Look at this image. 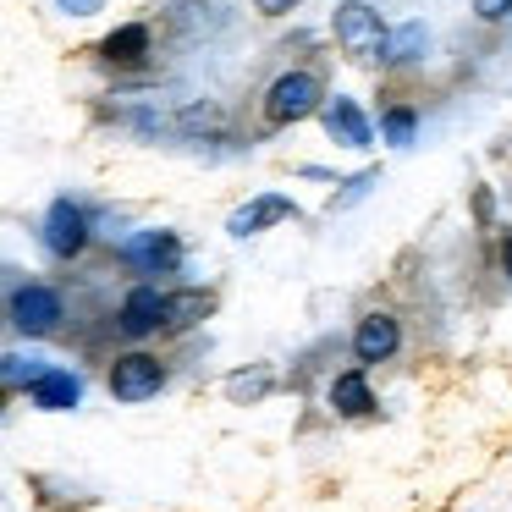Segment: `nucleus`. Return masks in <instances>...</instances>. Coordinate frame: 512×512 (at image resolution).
I'll list each match as a JSON object with an SVG mask.
<instances>
[{
    "label": "nucleus",
    "mask_w": 512,
    "mask_h": 512,
    "mask_svg": "<svg viewBox=\"0 0 512 512\" xmlns=\"http://www.w3.org/2000/svg\"><path fill=\"white\" fill-rule=\"evenodd\" d=\"M331 28H336V45H342V56L364 61V67H386L391 56V28L380 23L375 6H364V0H342L331 12Z\"/></svg>",
    "instance_id": "f257e3e1"
},
{
    "label": "nucleus",
    "mask_w": 512,
    "mask_h": 512,
    "mask_svg": "<svg viewBox=\"0 0 512 512\" xmlns=\"http://www.w3.org/2000/svg\"><path fill=\"white\" fill-rule=\"evenodd\" d=\"M325 105V89H320V78L314 72H281L276 83L265 89V122L270 127H292V122H303V116H314Z\"/></svg>",
    "instance_id": "f03ea898"
},
{
    "label": "nucleus",
    "mask_w": 512,
    "mask_h": 512,
    "mask_svg": "<svg viewBox=\"0 0 512 512\" xmlns=\"http://www.w3.org/2000/svg\"><path fill=\"white\" fill-rule=\"evenodd\" d=\"M6 320H12L17 336H50L61 325V292L39 287V281L12 287V298H6Z\"/></svg>",
    "instance_id": "7ed1b4c3"
},
{
    "label": "nucleus",
    "mask_w": 512,
    "mask_h": 512,
    "mask_svg": "<svg viewBox=\"0 0 512 512\" xmlns=\"http://www.w3.org/2000/svg\"><path fill=\"white\" fill-rule=\"evenodd\" d=\"M89 215H83V204H72V199H56L45 210V221H39V243L50 248L56 259H78L83 248H89Z\"/></svg>",
    "instance_id": "20e7f679"
},
{
    "label": "nucleus",
    "mask_w": 512,
    "mask_h": 512,
    "mask_svg": "<svg viewBox=\"0 0 512 512\" xmlns=\"http://www.w3.org/2000/svg\"><path fill=\"white\" fill-rule=\"evenodd\" d=\"M116 259L133 265L138 276H171L182 265V243H177V232H133L116 243Z\"/></svg>",
    "instance_id": "39448f33"
},
{
    "label": "nucleus",
    "mask_w": 512,
    "mask_h": 512,
    "mask_svg": "<svg viewBox=\"0 0 512 512\" xmlns=\"http://www.w3.org/2000/svg\"><path fill=\"white\" fill-rule=\"evenodd\" d=\"M105 380H111L116 402H149V397H160V386H166V364H160L155 353H122Z\"/></svg>",
    "instance_id": "423d86ee"
},
{
    "label": "nucleus",
    "mask_w": 512,
    "mask_h": 512,
    "mask_svg": "<svg viewBox=\"0 0 512 512\" xmlns=\"http://www.w3.org/2000/svg\"><path fill=\"white\" fill-rule=\"evenodd\" d=\"M166 298H171V292L149 287V281H144V287H133V292L122 298V309H116V331L133 336V342L166 331Z\"/></svg>",
    "instance_id": "0eeeda50"
},
{
    "label": "nucleus",
    "mask_w": 512,
    "mask_h": 512,
    "mask_svg": "<svg viewBox=\"0 0 512 512\" xmlns=\"http://www.w3.org/2000/svg\"><path fill=\"white\" fill-rule=\"evenodd\" d=\"M402 347V325L391 320V314H364L358 320V331H353V358L358 364H386L391 353Z\"/></svg>",
    "instance_id": "6e6552de"
},
{
    "label": "nucleus",
    "mask_w": 512,
    "mask_h": 512,
    "mask_svg": "<svg viewBox=\"0 0 512 512\" xmlns=\"http://www.w3.org/2000/svg\"><path fill=\"white\" fill-rule=\"evenodd\" d=\"M320 122H325V133H331L342 149H369V138H375L369 116L358 111V100H347V94H336V100L320 105Z\"/></svg>",
    "instance_id": "1a4fd4ad"
},
{
    "label": "nucleus",
    "mask_w": 512,
    "mask_h": 512,
    "mask_svg": "<svg viewBox=\"0 0 512 512\" xmlns=\"http://www.w3.org/2000/svg\"><path fill=\"white\" fill-rule=\"evenodd\" d=\"M292 215H298V204H292L287 193H259V199H248L243 210H232L226 232H232V237H254V232H265V226H276V221H292Z\"/></svg>",
    "instance_id": "9d476101"
},
{
    "label": "nucleus",
    "mask_w": 512,
    "mask_h": 512,
    "mask_svg": "<svg viewBox=\"0 0 512 512\" xmlns=\"http://www.w3.org/2000/svg\"><path fill=\"white\" fill-rule=\"evenodd\" d=\"M28 402L45 413H72L83 402V380L72 375V369H45V375L28 386Z\"/></svg>",
    "instance_id": "9b49d317"
},
{
    "label": "nucleus",
    "mask_w": 512,
    "mask_h": 512,
    "mask_svg": "<svg viewBox=\"0 0 512 512\" xmlns=\"http://www.w3.org/2000/svg\"><path fill=\"white\" fill-rule=\"evenodd\" d=\"M331 408L347 413V419H364V413H375V391H369V380H364V364L331 380Z\"/></svg>",
    "instance_id": "f8f14e48"
},
{
    "label": "nucleus",
    "mask_w": 512,
    "mask_h": 512,
    "mask_svg": "<svg viewBox=\"0 0 512 512\" xmlns=\"http://www.w3.org/2000/svg\"><path fill=\"white\" fill-rule=\"evenodd\" d=\"M100 56L111 61V67H138V61L149 56V28L144 23H122L116 34L100 39Z\"/></svg>",
    "instance_id": "ddd939ff"
},
{
    "label": "nucleus",
    "mask_w": 512,
    "mask_h": 512,
    "mask_svg": "<svg viewBox=\"0 0 512 512\" xmlns=\"http://www.w3.org/2000/svg\"><path fill=\"white\" fill-rule=\"evenodd\" d=\"M210 309H215V292H199V287L171 292L166 298V331H188V325H199Z\"/></svg>",
    "instance_id": "4468645a"
},
{
    "label": "nucleus",
    "mask_w": 512,
    "mask_h": 512,
    "mask_svg": "<svg viewBox=\"0 0 512 512\" xmlns=\"http://www.w3.org/2000/svg\"><path fill=\"white\" fill-rule=\"evenodd\" d=\"M413 133H419V111H413V105H386V111H380V138H386L391 149H408Z\"/></svg>",
    "instance_id": "2eb2a0df"
},
{
    "label": "nucleus",
    "mask_w": 512,
    "mask_h": 512,
    "mask_svg": "<svg viewBox=\"0 0 512 512\" xmlns=\"http://www.w3.org/2000/svg\"><path fill=\"white\" fill-rule=\"evenodd\" d=\"M430 50V34H424V23H408V28H397L391 34V56H386V67H413V61Z\"/></svg>",
    "instance_id": "dca6fc26"
},
{
    "label": "nucleus",
    "mask_w": 512,
    "mask_h": 512,
    "mask_svg": "<svg viewBox=\"0 0 512 512\" xmlns=\"http://www.w3.org/2000/svg\"><path fill=\"white\" fill-rule=\"evenodd\" d=\"M45 358H23V353H6V386L12 391H23V386H34L39 375H45Z\"/></svg>",
    "instance_id": "f3484780"
},
{
    "label": "nucleus",
    "mask_w": 512,
    "mask_h": 512,
    "mask_svg": "<svg viewBox=\"0 0 512 512\" xmlns=\"http://www.w3.org/2000/svg\"><path fill=\"white\" fill-rule=\"evenodd\" d=\"M226 391H232L237 402H259L270 391V375H259V369H254V375H232V380H226Z\"/></svg>",
    "instance_id": "a211bd4d"
},
{
    "label": "nucleus",
    "mask_w": 512,
    "mask_h": 512,
    "mask_svg": "<svg viewBox=\"0 0 512 512\" xmlns=\"http://www.w3.org/2000/svg\"><path fill=\"white\" fill-rule=\"evenodd\" d=\"M474 17H479V23H507L512 0H474Z\"/></svg>",
    "instance_id": "6ab92c4d"
},
{
    "label": "nucleus",
    "mask_w": 512,
    "mask_h": 512,
    "mask_svg": "<svg viewBox=\"0 0 512 512\" xmlns=\"http://www.w3.org/2000/svg\"><path fill=\"white\" fill-rule=\"evenodd\" d=\"M375 182H380V171H364V177H353V182H347V193H342L336 204H353V199H364V193L375 188Z\"/></svg>",
    "instance_id": "aec40b11"
},
{
    "label": "nucleus",
    "mask_w": 512,
    "mask_h": 512,
    "mask_svg": "<svg viewBox=\"0 0 512 512\" xmlns=\"http://www.w3.org/2000/svg\"><path fill=\"white\" fill-rule=\"evenodd\" d=\"M56 6H61L67 17H94V12L105 6V0H56Z\"/></svg>",
    "instance_id": "412c9836"
},
{
    "label": "nucleus",
    "mask_w": 512,
    "mask_h": 512,
    "mask_svg": "<svg viewBox=\"0 0 512 512\" xmlns=\"http://www.w3.org/2000/svg\"><path fill=\"white\" fill-rule=\"evenodd\" d=\"M265 17H287V12H298V0H254Z\"/></svg>",
    "instance_id": "4be33fe9"
},
{
    "label": "nucleus",
    "mask_w": 512,
    "mask_h": 512,
    "mask_svg": "<svg viewBox=\"0 0 512 512\" xmlns=\"http://www.w3.org/2000/svg\"><path fill=\"white\" fill-rule=\"evenodd\" d=\"M501 270H507V276H512V237H507V243H501Z\"/></svg>",
    "instance_id": "5701e85b"
}]
</instances>
